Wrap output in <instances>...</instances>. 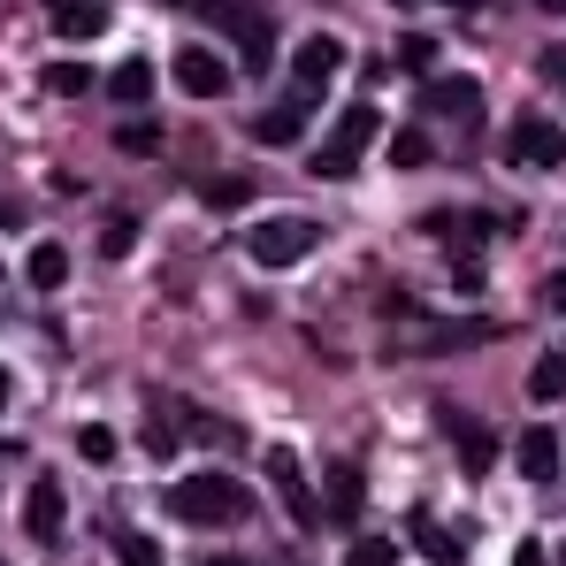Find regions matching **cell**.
<instances>
[{
    "label": "cell",
    "mask_w": 566,
    "mask_h": 566,
    "mask_svg": "<svg viewBox=\"0 0 566 566\" xmlns=\"http://www.w3.org/2000/svg\"><path fill=\"white\" fill-rule=\"evenodd\" d=\"M306 115H314V107L283 99V107H269V115L253 123V138H261V146H298V138H306Z\"/></svg>",
    "instance_id": "4fadbf2b"
},
{
    "label": "cell",
    "mask_w": 566,
    "mask_h": 566,
    "mask_svg": "<svg viewBox=\"0 0 566 566\" xmlns=\"http://www.w3.org/2000/svg\"><path fill=\"white\" fill-rule=\"evenodd\" d=\"M528 398H536V406L566 398V345H559V353H544V360L528 368Z\"/></svg>",
    "instance_id": "ac0fdd59"
},
{
    "label": "cell",
    "mask_w": 566,
    "mask_h": 566,
    "mask_svg": "<svg viewBox=\"0 0 566 566\" xmlns=\"http://www.w3.org/2000/svg\"><path fill=\"white\" fill-rule=\"evenodd\" d=\"M544 77H552V85H566V46H552V54H544Z\"/></svg>",
    "instance_id": "f546056e"
},
{
    "label": "cell",
    "mask_w": 566,
    "mask_h": 566,
    "mask_svg": "<svg viewBox=\"0 0 566 566\" xmlns=\"http://www.w3.org/2000/svg\"><path fill=\"white\" fill-rule=\"evenodd\" d=\"M437 8H460V15H474V8H482V0H437Z\"/></svg>",
    "instance_id": "e575fe53"
},
{
    "label": "cell",
    "mask_w": 566,
    "mask_h": 566,
    "mask_svg": "<svg viewBox=\"0 0 566 566\" xmlns=\"http://www.w3.org/2000/svg\"><path fill=\"white\" fill-rule=\"evenodd\" d=\"M23 276H31V291H62V283H70V253H62V245L46 238V245H31Z\"/></svg>",
    "instance_id": "e0dca14e"
},
{
    "label": "cell",
    "mask_w": 566,
    "mask_h": 566,
    "mask_svg": "<svg viewBox=\"0 0 566 566\" xmlns=\"http://www.w3.org/2000/svg\"><path fill=\"white\" fill-rule=\"evenodd\" d=\"M0 406H8V376H0Z\"/></svg>",
    "instance_id": "74e56055"
},
{
    "label": "cell",
    "mask_w": 566,
    "mask_h": 566,
    "mask_svg": "<svg viewBox=\"0 0 566 566\" xmlns=\"http://www.w3.org/2000/svg\"><path fill=\"white\" fill-rule=\"evenodd\" d=\"M169 513L185 528H230L245 513V490L230 474H185V482H169Z\"/></svg>",
    "instance_id": "6da1fadb"
},
{
    "label": "cell",
    "mask_w": 566,
    "mask_h": 566,
    "mask_svg": "<svg viewBox=\"0 0 566 566\" xmlns=\"http://www.w3.org/2000/svg\"><path fill=\"white\" fill-rule=\"evenodd\" d=\"M115 566H161V544L146 528H115Z\"/></svg>",
    "instance_id": "44dd1931"
},
{
    "label": "cell",
    "mask_w": 566,
    "mask_h": 566,
    "mask_svg": "<svg viewBox=\"0 0 566 566\" xmlns=\"http://www.w3.org/2000/svg\"><path fill=\"white\" fill-rule=\"evenodd\" d=\"M115 146H123L130 161H154V154H161V130H154L146 115H130V123H115Z\"/></svg>",
    "instance_id": "d6986e66"
},
{
    "label": "cell",
    "mask_w": 566,
    "mask_h": 566,
    "mask_svg": "<svg viewBox=\"0 0 566 566\" xmlns=\"http://www.w3.org/2000/svg\"><path fill=\"white\" fill-rule=\"evenodd\" d=\"M222 31L245 46V70H261V62L276 54V31H269V15H261V8H245V0H230V8H222Z\"/></svg>",
    "instance_id": "ba28073f"
},
{
    "label": "cell",
    "mask_w": 566,
    "mask_h": 566,
    "mask_svg": "<svg viewBox=\"0 0 566 566\" xmlns=\"http://www.w3.org/2000/svg\"><path fill=\"white\" fill-rule=\"evenodd\" d=\"M536 8H544V15H566V0H536Z\"/></svg>",
    "instance_id": "d590c367"
},
{
    "label": "cell",
    "mask_w": 566,
    "mask_h": 566,
    "mask_svg": "<svg viewBox=\"0 0 566 566\" xmlns=\"http://www.w3.org/2000/svg\"><path fill=\"white\" fill-rule=\"evenodd\" d=\"M107 93H115V107H146V99H154V62H123V70H107Z\"/></svg>",
    "instance_id": "2e32d148"
},
{
    "label": "cell",
    "mask_w": 566,
    "mask_h": 566,
    "mask_svg": "<svg viewBox=\"0 0 566 566\" xmlns=\"http://www.w3.org/2000/svg\"><path fill=\"white\" fill-rule=\"evenodd\" d=\"M314 245H322V230H314V222H298V214L253 222V238H245V253H253L261 269H298V261H306Z\"/></svg>",
    "instance_id": "7a4b0ae2"
},
{
    "label": "cell",
    "mask_w": 566,
    "mask_h": 566,
    "mask_svg": "<svg viewBox=\"0 0 566 566\" xmlns=\"http://www.w3.org/2000/svg\"><path fill=\"white\" fill-rule=\"evenodd\" d=\"M130 245H138V222H130V214H123V222H107V230H99V253H130Z\"/></svg>",
    "instance_id": "f1b7e54d"
},
{
    "label": "cell",
    "mask_w": 566,
    "mask_h": 566,
    "mask_svg": "<svg viewBox=\"0 0 566 566\" xmlns=\"http://www.w3.org/2000/svg\"><path fill=\"white\" fill-rule=\"evenodd\" d=\"M398 70H413V77L437 70V39H429V31H406V39H398Z\"/></svg>",
    "instance_id": "cb8c5ba5"
},
{
    "label": "cell",
    "mask_w": 566,
    "mask_h": 566,
    "mask_svg": "<svg viewBox=\"0 0 566 566\" xmlns=\"http://www.w3.org/2000/svg\"><path fill=\"white\" fill-rule=\"evenodd\" d=\"M177 85L191 99H222L230 93V62L214 54V46H177Z\"/></svg>",
    "instance_id": "5b68a950"
},
{
    "label": "cell",
    "mask_w": 566,
    "mask_h": 566,
    "mask_svg": "<svg viewBox=\"0 0 566 566\" xmlns=\"http://www.w3.org/2000/svg\"><path fill=\"white\" fill-rule=\"evenodd\" d=\"M207 566H245V559H207Z\"/></svg>",
    "instance_id": "8d00e7d4"
},
{
    "label": "cell",
    "mask_w": 566,
    "mask_h": 566,
    "mask_svg": "<svg viewBox=\"0 0 566 566\" xmlns=\"http://www.w3.org/2000/svg\"><path fill=\"white\" fill-rule=\"evenodd\" d=\"M185 8H207V15H222V8H230V0H185Z\"/></svg>",
    "instance_id": "836d02e7"
},
{
    "label": "cell",
    "mask_w": 566,
    "mask_h": 566,
    "mask_svg": "<svg viewBox=\"0 0 566 566\" xmlns=\"http://www.w3.org/2000/svg\"><path fill=\"white\" fill-rule=\"evenodd\" d=\"M245 199H253L245 177H214V185H207V207H222V214H230V207H245Z\"/></svg>",
    "instance_id": "83f0119b"
},
{
    "label": "cell",
    "mask_w": 566,
    "mask_h": 566,
    "mask_svg": "<svg viewBox=\"0 0 566 566\" xmlns=\"http://www.w3.org/2000/svg\"><path fill=\"white\" fill-rule=\"evenodd\" d=\"M329 70H345V46H337L329 31H314V39L291 54V99H298V107H322V85H329Z\"/></svg>",
    "instance_id": "3957f363"
},
{
    "label": "cell",
    "mask_w": 566,
    "mask_h": 566,
    "mask_svg": "<svg viewBox=\"0 0 566 566\" xmlns=\"http://www.w3.org/2000/svg\"><path fill=\"white\" fill-rule=\"evenodd\" d=\"M306 169H314V177H329V185H337V177H353V169H360V154H353V146H337V138H329V146H314V161H306Z\"/></svg>",
    "instance_id": "603a6c76"
},
{
    "label": "cell",
    "mask_w": 566,
    "mask_h": 566,
    "mask_svg": "<svg viewBox=\"0 0 566 566\" xmlns=\"http://www.w3.org/2000/svg\"><path fill=\"white\" fill-rule=\"evenodd\" d=\"M345 566H398V544H390V536H360V544L345 552Z\"/></svg>",
    "instance_id": "484cf974"
},
{
    "label": "cell",
    "mask_w": 566,
    "mask_h": 566,
    "mask_svg": "<svg viewBox=\"0 0 566 566\" xmlns=\"http://www.w3.org/2000/svg\"><path fill=\"white\" fill-rule=\"evenodd\" d=\"M513 566H544V544H521V552H513Z\"/></svg>",
    "instance_id": "1f68e13d"
},
{
    "label": "cell",
    "mask_w": 566,
    "mask_h": 566,
    "mask_svg": "<svg viewBox=\"0 0 566 566\" xmlns=\"http://www.w3.org/2000/svg\"><path fill=\"white\" fill-rule=\"evenodd\" d=\"M413 552H421L429 566H460V559H468V544H460L444 521H429V505L413 513Z\"/></svg>",
    "instance_id": "7c38bea8"
},
{
    "label": "cell",
    "mask_w": 566,
    "mask_h": 566,
    "mask_svg": "<svg viewBox=\"0 0 566 566\" xmlns=\"http://www.w3.org/2000/svg\"><path fill=\"white\" fill-rule=\"evenodd\" d=\"M46 93H62V99L93 93V70H85V62H54V70H46Z\"/></svg>",
    "instance_id": "d4e9b609"
},
{
    "label": "cell",
    "mask_w": 566,
    "mask_h": 566,
    "mask_svg": "<svg viewBox=\"0 0 566 566\" xmlns=\"http://www.w3.org/2000/svg\"><path fill=\"white\" fill-rule=\"evenodd\" d=\"M559 566H566V552H559Z\"/></svg>",
    "instance_id": "f35d334b"
},
{
    "label": "cell",
    "mask_w": 566,
    "mask_h": 566,
    "mask_svg": "<svg viewBox=\"0 0 566 566\" xmlns=\"http://www.w3.org/2000/svg\"><path fill=\"white\" fill-rule=\"evenodd\" d=\"M360 505H368V474L353 460H329L322 468V521H360Z\"/></svg>",
    "instance_id": "277c9868"
},
{
    "label": "cell",
    "mask_w": 566,
    "mask_h": 566,
    "mask_svg": "<svg viewBox=\"0 0 566 566\" xmlns=\"http://www.w3.org/2000/svg\"><path fill=\"white\" fill-rule=\"evenodd\" d=\"M513 161H528V169H559V161H566V130H559V123H544V115H521V123H513Z\"/></svg>",
    "instance_id": "8992f818"
},
{
    "label": "cell",
    "mask_w": 566,
    "mask_h": 566,
    "mask_svg": "<svg viewBox=\"0 0 566 566\" xmlns=\"http://www.w3.org/2000/svg\"><path fill=\"white\" fill-rule=\"evenodd\" d=\"M269 482L283 490V505H291V521H298V528H314V521H322V505L306 497V474H298V452H291V444H269Z\"/></svg>",
    "instance_id": "52a82bcc"
},
{
    "label": "cell",
    "mask_w": 566,
    "mask_h": 566,
    "mask_svg": "<svg viewBox=\"0 0 566 566\" xmlns=\"http://www.w3.org/2000/svg\"><path fill=\"white\" fill-rule=\"evenodd\" d=\"M54 31H62V39H99V31H107V0H99V8H62Z\"/></svg>",
    "instance_id": "7402d4cb"
},
{
    "label": "cell",
    "mask_w": 566,
    "mask_h": 566,
    "mask_svg": "<svg viewBox=\"0 0 566 566\" xmlns=\"http://www.w3.org/2000/svg\"><path fill=\"white\" fill-rule=\"evenodd\" d=\"M382 138V115H376V99H353L345 115H337V146H353V154H368Z\"/></svg>",
    "instance_id": "9a60e30c"
},
{
    "label": "cell",
    "mask_w": 566,
    "mask_h": 566,
    "mask_svg": "<svg viewBox=\"0 0 566 566\" xmlns=\"http://www.w3.org/2000/svg\"><path fill=\"white\" fill-rule=\"evenodd\" d=\"M23 528H31V544H62V482H54V474L31 482V497H23Z\"/></svg>",
    "instance_id": "30bf717a"
},
{
    "label": "cell",
    "mask_w": 566,
    "mask_h": 566,
    "mask_svg": "<svg viewBox=\"0 0 566 566\" xmlns=\"http://www.w3.org/2000/svg\"><path fill=\"white\" fill-rule=\"evenodd\" d=\"M390 161H398V169H421V161H429V138H421V130H390Z\"/></svg>",
    "instance_id": "4316f807"
},
{
    "label": "cell",
    "mask_w": 566,
    "mask_h": 566,
    "mask_svg": "<svg viewBox=\"0 0 566 566\" xmlns=\"http://www.w3.org/2000/svg\"><path fill=\"white\" fill-rule=\"evenodd\" d=\"M444 429L460 437V468H468V474H490V460H497V444H490V429H474L468 413H444Z\"/></svg>",
    "instance_id": "5bb4252c"
},
{
    "label": "cell",
    "mask_w": 566,
    "mask_h": 566,
    "mask_svg": "<svg viewBox=\"0 0 566 566\" xmlns=\"http://www.w3.org/2000/svg\"><path fill=\"white\" fill-rule=\"evenodd\" d=\"M0 452H8V444H0Z\"/></svg>",
    "instance_id": "ab89813d"
},
{
    "label": "cell",
    "mask_w": 566,
    "mask_h": 566,
    "mask_svg": "<svg viewBox=\"0 0 566 566\" xmlns=\"http://www.w3.org/2000/svg\"><path fill=\"white\" fill-rule=\"evenodd\" d=\"M513 468L528 474V482H552V474H559V437H552V429H521V437H513Z\"/></svg>",
    "instance_id": "8fae6325"
},
{
    "label": "cell",
    "mask_w": 566,
    "mask_h": 566,
    "mask_svg": "<svg viewBox=\"0 0 566 566\" xmlns=\"http://www.w3.org/2000/svg\"><path fill=\"white\" fill-rule=\"evenodd\" d=\"M46 8H54V15H62V8H99V0H46Z\"/></svg>",
    "instance_id": "d6a6232c"
},
{
    "label": "cell",
    "mask_w": 566,
    "mask_h": 566,
    "mask_svg": "<svg viewBox=\"0 0 566 566\" xmlns=\"http://www.w3.org/2000/svg\"><path fill=\"white\" fill-rule=\"evenodd\" d=\"M544 306H552V314H566V276H552V283H544Z\"/></svg>",
    "instance_id": "4dcf8cb0"
},
{
    "label": "cell",
    "mask_w": 566,
    "mask_h": 566,
    "mask_svg": "<svg viewBox=\"0 0 566 566\" xmlns=\"http://www.w3.org/2000/svg\"><path fill=\"white\" fill-rule=\"evenodd\" d=\"M421 107L444 115V123H468L474 107H482V85L474 77H421Z\"/></svg>",
    "instance_id": "9c48e42d"
},
{
    "label": "cell",
    "mask_w": 566,
    "mask_h": 566,
    "mask_svg": "<svg viewBox=\"0 0 566 566\" xmlns=\"http://www.w3.org/2000/svg\"><path fill=\"white\" fill-rule=\"evenodd\" d=\"M77 452H85L93 468H115V452H123V437H115L107 421H85V429H77Z\"/></svg>",
    "instance_id": "ffe728a7"
}]
</instances>
